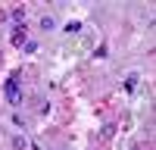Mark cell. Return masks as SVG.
Returning a JSON list of instances; mask_svg holds the SVG:
<instances>
[{
  "label": "cell",
  "instance_id": "6da1fadb",
  "mask_svg": "<svg viewBox=\"0 0 156 150\" xmlns=\"http://www.w3.org/2000/svg\"><path fill=\"white\" fill-rule=\"evenodd\" d=\"M3 94H6V100H9L12 106H19V103H22V94H19V75H9V78H6Z\"/></svg>",
  "mask_w": 156,
  "mask_h": 150
},
{
  "label": "cell",
  "instance_id": "7a4b0ae2",
  "mask_svg": "<svg viewBox=\"0 0 156 150\" xmlns=\"http://www.w3.org/2000/svg\"><path fill=\"white\" fill-rule=\"evenodd\" d=\"M37 25H41L44 31H53V28H56V19H53V16H41V22H37Z\"/></svg>",
  "mask_w": 156,
  "mask_h": 150
},
{
  "label": "cell",
  "instance_id": "3957f363",
  "mask_svg": "<svg viewBox=\"0 0 156 150\" xmlns=\"http://www.w3.org/2000/svg\"><path fill=\"white\" fill-rule=\"evenodd\" d=\"M25 41V25H16V31H12V44H22Z\"/></svg>",
  "mask_w": 156,
  "mask_h": 150
},
{
  "label": "cell",
  "instance_id": "277c9868",
  "mask_svg": "<svg viewBox=\"0 0 156 150\" xmlns=\"http://www.w3.org/2000/svg\"><path fill=\"white\" fill-rule=\"evenodd\" d=\"M25 147H28V141H25L22 134H16V138H12V150H25Z\"/></svg>",
  "mask_w": 156,
  "mask_h": 150
},
{
  "label": "cell",
  "instance_id": "5b68a950",
  "mask_svg": "<svg viewBox=\"0 0 156 150\" xmlns=\"http://www.w3.org/2000/svg\"><path fill=\"white\" fill-rule=\"evenodd\" d=\"M66 31L69 34H78V31H81V22H66Z\"/></svg>",
  "mask_w": 156,
  "mask_h": 150
},
{
  "label": "cell",
  "instance_id": "8992f818",
  "mask_svg": "<svg viewBox=\"0 0 156 150\" xmlns=\"http://www.w3.org/2000/svg\"><path fill=\"white\" fill-rule=\"evenodd\" d=\"M12 19H16V22H25V9H12Z\"/></svg>",
  "mask_w": 156,
  "mask_h": 150
}]
</instances>
